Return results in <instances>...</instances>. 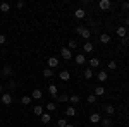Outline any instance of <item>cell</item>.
I'll return each mask as SVG.
<instances>
[{"mask_svg":"<svg viewBox=\"0 0 129 127\" xmlns=\"http://www.w3.org/2000/svg\"><path fill=\"white\" fill-rule=\"evenodd\" d=\"M41 74H43V77L45 79H50L52 77V76H53V69H43V72H41Z\"/></svg>","mask_w":129,"mask_h":127,"instance_id":"cell-20","label":"cell"},{"mask_svg":"<svg viewBox=\"0 0 129 127\" xmlns=\"http://www.w3.org/2000/svg\"><path fill=\"white\" fill-rule=\"evenodd\" d=\"M93 48H95V47H93L91 41H84V43H83V52H84V53H91Z\"/></svg>","mask_w":129,"mask_h":127,"instance_id":"cell-8","label":"cell"},{"mask_svg":"<svg viewBox=\"0 0 129 127\" xmlns=\"http://www.w3.org/2000/svg\"><path fill=\"white\" fill-rule=\"evenodd\" d=\"M124 24H126V26L129 28V17H126V21H124Z\"/></svg>","mask_w":129,"mask_h":127,"instance_id":"cell-39","label":"cell"},{"mask_svg":"<svg viewBox=\"0 0 129 127\" xmlns=\"http://www.w3.org/2000/svg\"><path fill=\"white\" fill-rule=\"evenodd\" d=\"M31 101H33L31 96H22L21 98V103H22V105H31Z\"/></svg>","mask_w":129,"mask_h":127,"instance_id":"cell-26","label":"cell"},{"mask_svg":"<svg viewBox=\"0 0 129 127\" xmlns=\"http://www.w3.org/2000/svg\"><path fill=\"white\" fill-rule=\"evenodd\" d=\"M33 113L38 115V117H41V115L45 113V112H43V107H41V105H35V107H33Z\"/></svg>","mask_w":129,"mask_h":127,"instance_id":"cell-19","label":"cell"},{"mask_svg":"<svg viewBox=\"0 0 129 127\" xmlns=\"http://www.w3.org/2000/svg\"><path fill=\"white\" fill-rule=\"evenodd\" d=\"M107 67H109L110 70H115V69H117V62H115V60H109V65H107Z\"/></svg>","mask_w":129,"mask_h":127,"instance_id":"cell-31","label":"cell"},{"mask_svg":"<svg viewBox=\"0 0 129 127\" xmlns=\"http://www.w3.org/2000/svg\"><path fill=\"white\" fill-rule=\"evenodd\" d=\"M84 127H91V125H84Z\"/></svg>","mask_w":129,"mask_h":127,"instance_id":"cell-42","label":"cell"},{"mask_svg":"<svg viewBox=\"0 0 129 127\" xmlns=\"http://www.w3.org/2000/svg\"><path fill=\"white\" fill-rule=\"evenodd\" d=\"M0 101H2L4 105H10V103H12V95H10V93H2V95H0Z\"/></svg>","mask_w":129,"mask_h":127,"instance_id":"cell-3","label":"cell"},{"mask_svg":"<svg viewBox=\"0 0 129 127\" xmlns=\"http://www.w3.org/2000/svg\"><path fill=\"white\" fill-rule=\"evenodd\" d=\"M31 98H33V100H41V98H43V91H41L40 88L33 89V93H31Z\"/></svg>","mask_w":129,"mask_h":127,"instance_id":"cell-12","label":"cell"},{"mask_svg":"<svg viewBox=\"0 0 129 127\" xmlns=\"http://www.w3.org/2000/svg\"><path fill=\"white\" fill-rule=\"evenodd\" d=\"M2 93H4V86L0 84V95H2Z\"/></svg>","mask_w":129,"mask_h":127,"instance_id":"cell-40","label":"cell"},{"mask_svg":"<svg viewBox=\"0 0 129 127\" xmlns=\"http://www.w3.org/2000/svg\"><path fill=\"white\" fill-rule=\"evenodd\" d=\"M120 7H122V10H129V2H122Z\"/></svg>","mask_w":129,"mask_h":127,"instance_id":"cell-36","label":"cell"},{"mask_svg":"<svg viewBox=\"0 0 129 127\" xmlns=\"http://www.w3.org/2000/svg\"><path fill=\"white\" fill-rule=\"evenodd\" d=\"M89 122H91V124H100V122H102V117H100L98 112H95V113L89 115Z\"/></svg>","mask_w":129,"mask_h":127,"instance_id":"cell-10","label":"cell"},{"mask_svg":"<svg viewBox=\"0 0 129 127\" xmlns=\"http://www.w3.org/2000/svg\"><path fill=\"white\" fill-rule=\"evenodd\" d=\"M69 101H71V105L74 107V105H78V103H79V96H78V95H71Z\"/></svg>","mask_w":129,"mask_h":127,"instance_id":"cell-23","label":"cell"},{"mask_svg":"<svg viewBox=\"0 0 129 127\" xmlns=\"http://www.w3.org/2000/svg\"><path fill=\"white\" fill-rule=\"evenodd\" d=\"M74 62H76L78 65H84V62H86V55H83V53L76 55V57H74Z\"/></svg>","mask_w":129,"mask_h":127,"instance_id":"cell-15","label":"cell"},{"mask_svg":"<svg viewBox=\"0 0 129 127\" xmlns=\"http://www.w3.org/2000/svg\"><path fill=\"white\" fill-rule=\"evenodd\" d=\"M59 77H60V81H69L71 79V72L67 70V69H64V70H60Z\"/></svg>","mask_w":129,"mask_h":127,"instance_id":"cell-14","label":"cell"},{"mask_svg":"<svg viewBox=\"0 0 129 127\" xmlns=\"http://www.w3.org/2000/svg\"><path fill=\"white\" fill-rule=\"evenodd\" d=\"M74 17H76V19H84V17H86V10L84 9H76L74 10Z\"/></svg>","mask_w":129,"mask_h":127,"instance_id":"cell-13","label":"cell"},{"mask_svg":"<svg viewBox=\"0 0 129 127\" xmlns=\"http://www.w3.org/2000/svg\"><path fill=\"white\" fill-rule=\"evenodd\" d=\"M12 74H14V69L10 67V65H5V67L2 69V76L4 77H10Z\"/></svg>","mask_w":129,"mask_h":127,"instance_id":"cell-7","label":"cell"},{"mask_svg":"<svg viewBox=\"0 0 129 127\" xmlns=\"http://www.w3.org/2000/svg\"><path fill=\"white\" fill-rule=\"evenodd\" d=\"M5 41H7V38H5V36H4V34H0V45H4V43H5Z\"/></svg>","mask_w":129,"mask_h":127,"instance_id":"cell-38","label":"cell"},{"mask_svg":"<svg viewBox=\"0 0 129 127\" xmlns=\"http://www.w3.org/2000/svg\"><path fill=\"white\" fill-rule=\"evenodd\" d=\"M74 115H76V107L69 105V107L66 108V117H74Z\"/></svg>","mask_w":129,"mask_h":127,"instance_id":"cell-18","label":"cell"},{"mask_svg":"<svg viewBox=\"0 0 129 127\" xmlns=\"http://www.w3.org/2000/svg\"><path fill=\"white\" fill-rule=\"evenodd\" d=\"M47 110H48V112H55V110H57L55 101H48V103H47Z\"/></svg>","mask_w":129,"mask_h":127,"instance_id":"cell-25","label":"cell"},{"mask_svg":"<svg viewBox=\"0 0 129 127\" xmlns=\"http://www.w3.org/2000/svg\"><path fill=\"white\" fill-rule=\"evenodd\" d=\"M48 93L53 98H57V95H59V88H57L55 84H50V86H48Z\"/></svg>","mask_w":129,"mask_h":127,"instance_id":"cell-16","label":"cell"},{"mask_svg":"<svg viewBox=\"0 0 129 127\" xmlns=\"http://www.w3.org/2000/svg\"><path fill=\"white\" fill-rule=\"evenodd\" d=\"M105 112H107V115H114L115 113V108L112 107V105H107L105 107Z\"/></svg>","mask_w":129,"mask_h":127,"instance_id":"cell-30","label":"cell"},{"mask_svg":"<svg viewBox=\"0 0 129 127\" xmlns=\"http://www.w3.org/2000/svg\"><path fill=\"white\" fill-rule=\"evenodd\" d=\"M57 125H59V127H66V125H67V120H66V118H60L59 122H57Z\"/></svg>","mask_w":129,"mask_h":127,"instance_id":"cell-34","label":"cell"},{"mask_svg":"<svg viewBox=\"0 0 129 127\" xmlns=\"http://www.w3.org/2000/svg\"><path fill=\"white\" fill-rule=\"evenodd\" d=\"M57 100L62 101V103H66V101H69V96L67 95H57Z\"/></svg>","mask_w":129,"mask_h":127,"instance_id":"cell-32","label":"cell"},{"mask_svg":"<svg viewBox=\"0 0 129 127\" xmlns=\"http://www.w3.org/2000/svg\"><path fill=\"white\" fill-rule=\"evenodd\" d=\"M86 101H88L89 105H93V103L96 101V96H95V95H88V98H86Z\"/></svg>","mask_w":129,"mask_h":127,"instance_id":"cell-33","label":"cell"},{"mask_svg":"<svg viewBox=\"0 0 129 127\" xmlns=\"http://www.w3.org/2000/svg\"><path fill=\"white\" fill-rule=\"evenodd\" d=\"M60 57H62L64 60H71L72 59V52H71L67 47H64V48L60 50Z\"/></svg>","mask_w":129,"mask_h":127,"instance_id":"cell-2","label":"cell"},{"mask_svg":"<svg viewBox=\"0 0 129 127\" xmlns=\"http://www.w3.org/2000/svg\"><path fill=\"white\" fill-rule=\"evenodd\" d=\"M95 67H100V60L96 57H93V59L89 60V69H95Z\"/></svg>","mask_w":129,"mask_h":127,"instance_id":"cell-22","label":"cell"},{"mask_svg":"<svg viewBox=\"0 0 129 127\" xmlns=\"http://www.w3.org/2000/svg\"><path fill=\"white\" fill-rule=\"evenodd\" d=\"M59 64H60L59 57H48V67H50V69L59 67Z\"/></svg>","mask_w":129,"mask_h":127,"instance_id":"cell-4","label":"cell"},{"mask_svg":"<svg viewBox=\"0 0 129 127\" xmlns=\"http://www.w3.org/2000/svg\"><path fill=\"white\" fill-rule=\"evenodd\" d=\"M16 88H17V84L14 82V79H10L9 81V89H16Z\"/></svg>","mask_w":129,"mask_h":127,"instance_id":"cell-35","label":"cell"},{"mask_svg":"<svg viewBox=\"0 0 129 127\" xmlns=\"http://www.w3.org/2000/svg\"><path fill=\"white\" fill-rule=\"evenodd\" d=\"M98 7L102 10H109L110 7H112V2H110V0H100V2H98Z\"/></svg>","mask_w":129,"mask_h":127,"instance_id":"cell-5","label":"cell"},{"mask_svg":"<svg viewBox=\"0 0 129 127\" xmlns=\"http://www.w3.org/2000/svg\"><path fill=\"white\" fill-rule=\"evenodd\" d=\"M83 76H84V79H91L95 74H93V70H91V69H84V70H83Z\"/></svg>","mask_w":129,"mask_h":127,"instance_id":"cell-24","label":"cell"},{"mask_svg":"<svg viewBox=\"0 0 129 127\" xmlns=\"http://www.w3.org/2000/svg\"><path fill=\"white\" fill-rule=\"evenodd\" d=\"M115 33H117V36H119V38H126V34H127V28H124V26H119V28H117V29H115Z\"/></svg>","mask_w":129,"mask_h":127,"instance_id":"cell-11","label":"cell"},{"mask_svg":"<svg viewBox=\"0 0 129 127\" xmlns=\"http://www.w3.org/2000/svg\"><path fill=\"white\" fill-rule=\"evenodd\" d=\"M67 48H69L71 52H72V50H76V48H78V41H74V39H69V47H67Z\"/></svg>","mask_w":129,"mask_h":127,"instance_id":"cell-28","label":"cell"},{"mask_svg":"<svg viewBox=\"0 0 129 127\" xmlns=\"http://www.w3.org/2000/svg\"><path fill=\"white\" fill-rule=\"evenodd\" d=\"M96 79H98V82H105V81L109 79V74H107V70H100L98 74H96Z\"/></svg>","mask_w":129,"mask_h":127,"instance_id":"cell-9","label":"cell"},{"mask_svg":"<svg viewBox=\"0 0 129 127\" xmlns=\"http://www.w3.org/2000/svg\"><path fill=\"white\" fill-rule=\"evenodd\" d=\"M50 120H52L50 113H43V115H41V122H43V124H50Z\"/></svg>","mask_w":129,"mask_h":127,"instance_id":"cell-27","label":"cell"},{"mask_svg":"<svg viewBox=\"0 0 129 127\" xmlns=\"http://www.w3.org/2000/svg\"><path fill=\"white\" fill-rule=\"evenodd\" d=\"M66 127H74V125H72V124H67V125H66Z\"/></svg>","mask_w":129,"mask_h":127,"instance_id":"cell-41","label":"cell"},{"mask_svg":"<svg viewBox=\"0 0 129 127\" xmlns=\"http://www.w3.org/2000/svg\"><path fill=\"white\" fill-rule=\"evenodd\" d=\"M127 33H129V29H127Z\"/></svg>","mask_w":129,"mask_h":127,"instance_id":"cell-43","label":"cell"},{"mask_svg":"<svg viewBox=\"0 0 129 127\" xmlns=\"http://www.w3.org/2000/svg\"><path fill=\"white\" fill-rule=\"evenodd\" d=\"M16 7H17V9H22V7H24V2H22V0H19V2L16 4Z\"/></svg>","mask_w":129,"mask_h":127,"instance_id":"cell-37","label":"cell"},{"mask_svg":"<svg viewBox=\"0 0 129 127\" xmlns=\"http://www.w3.org/2000/svg\"><path fill=\"white\" fill-rule=\"evenodd\" d=\"M103 127H112V120L110 118H102V122H100Z\"/></svg>","mask_w":129,"mask_h":127,"instance_id":"cell-29","label":"cell"},{"mask_svg":"<svg viewBox=\"0 0 129 127\" xmlns=\"http://www.w3.org/2000/svg\"><path fill=\"white\" fill-rule=\"evenodd\" d=\"M76 33H78V34H79L83 39H86V41L91 38V29H88V28H83V26H76Z\"/></svg>","mask_w":129,"mask_h":127,"instance_id":"cell-1","label":"cell"},{"mask_svg":"<svg viewBox=\"0 0 129 127\" xmlns=\"http://www.w3.org/2000/svg\"><path fill=\"white\" fill-rule=\"evenodd\" d=\"M93 95H95V96H103V95H105V88H103V86H95Z\"/></svg>","mask_w":129,"mask_h":127,"instance_id":"cell-17","label":"cell"},{"mask_svg":"<svg viewBox=\"0 0 129 127\" xmlns=\"http://www.w3.org/2000/svg\"><path fill=\"white\" fill-rule=\"evenodd\" d=\"M0 10H2V12H9L10 10V4L9 2H0Z\"/></svg>","mask_w":129,"mask_h":127,"instance_id":"cell-21","label":"cell"},{"mask_svg":"<svg viewBox=\"0 0 129 127\" xmlns=\"http://www.w3.org/2000/svg\"><path fill=\"white\" fill-rule=\"evenodd\" d=\"M98 41H100V43H103V45H107V43L112 41V38H110V34H107V33H102V34L98 36Z\"/></svg>","mask_w":129,"mask_h":127,"instance_id":"cell-6","label":"cell"}]
</instances>
